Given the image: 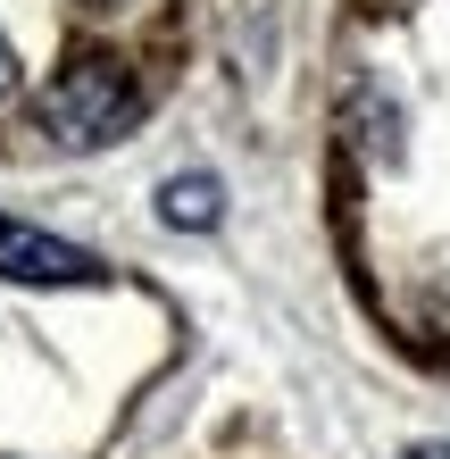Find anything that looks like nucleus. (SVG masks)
I'll list each match as a JSON object with an SVG mask.
<instances>
[{
	"label": "nucleus",
	"instance_id": "obj_1",
	"mask_svg": "<svg viewBox=\"0 0 450 459\" xmlns=\"http://www.w3.org/2000/svg\"><path fill=\"white\" fill-rule=\"evenodd\" d=\"M42 126L59 134V143L92 151V143H117L125 126H134V75L117 59H75L59 67V84L42 92Z\"/></svg>",
	"mask_w": 450,
	"mask_h": 459
},
{
	"label": "nucleus",
	"instance_id": "obj_2",
	"mask_svg": "<svg viewBox=\"0 0 450 459\" xmlns=\"http://www.w3.org/2000/svg\"><path fill=\"white\" fill-rule=\"evenodd\" d=\"M0 276H9V284H100L109 267H100L84 242H67V234L0 218Z\"/></svg>",
	"mask_w": 450,
	"mask_h": 459
},
{
	"label": "nucleus",
	"instance_id": "obj_3",
	"mask_svg": "<svg viewBox=\"0 0 450 459\" xmlns=\"http://www.w3.org/2000/svg\"><path fill=\"white\" fill-rule=\"evenodd\" d=\"M158 218H167L175 234H208V226L225 218V184H217V176H200V168L167 176V184H158Z\"/></svg>",
	"mask_w": 450,
	"mask_h": 459
},
{
	"label": "nucleus",
	"instance_id": "obj_4",
	"mask_svg": "<svg viewBox=\"0 0 450 459\" xmlns=\"http://www.w3.org/2000/svg\"><path fill=\"white\" fill-rule=\"evenodd\" d=\"M9 84H17V59H9V42H0V100H9Z\"/></svg>",
	"mask_w": 450,
	"mask_h": 459
},
{
	"label": "nucleus",
	"instance_id": "obj_5",
	"mask_svg": "<svg viewBox=\"0 0 450 459\" xmlns=\"http://www.w3.org/2000/svg\"><path fill=\"white\" fill-rule=\"evenodd\" d=\"M409 459H450V443H417V451H409Z\"/></svg>",
	"mask_w": 450,
	"mask_h": 459
},
{
	"label": "nucleus",
	"instance_id": "obj_6",
	"mask_svg": "<svg viewBox=\"0 0 450 459\" xmlns=\"http://www.w3.org/2000/svg\"><path fill=\"white\" fill-rule=\"evenodd\" d=\"M92 9H125V0H92Z\"/></svg>",
	"mask_w": 450,
	"mask_h": 459
}]
</instances>
